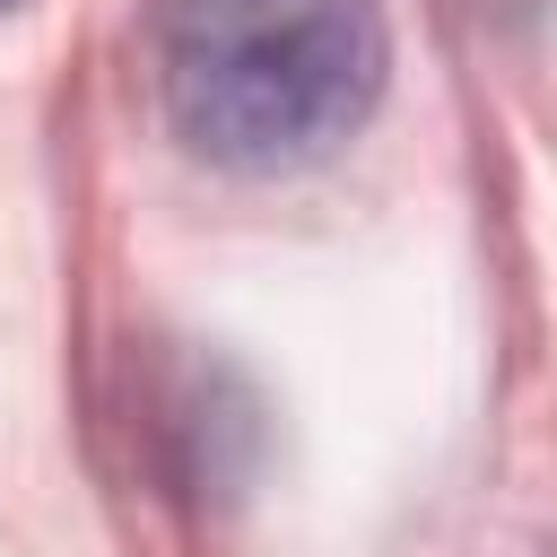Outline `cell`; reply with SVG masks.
I'll return each instance as SVG.
<instances>
[{
	"label": "cell",
	"instance_id": "1",
	"mask_svg": "<svg viewBox=\"0 0 557 557\" xmlns=\"http://www.w3.org/2000/svg\"><path fill=\"white\" fill-rule=\"evenodd\" d=\"M392 35L374 0H174L157 87L191 157L287 174L331 157L383 96Z\"/></svg>",
	"mask_w": 557,
	"mask_h": 557
},
{
	"label": "cell",
	"instance_id": "2",
	"mask_svg": "<svg viewBox=\"0 0 557 557\" xmlns=\"http://www.w3.org/2000/svg\"><path fill=\"white\" fill-rule=\"evenodd\" d=\"M0 9H9V0H0Z\"/></svg>",
	"mask_w": 557,
	"mask_h": 557
}]
</instances>
